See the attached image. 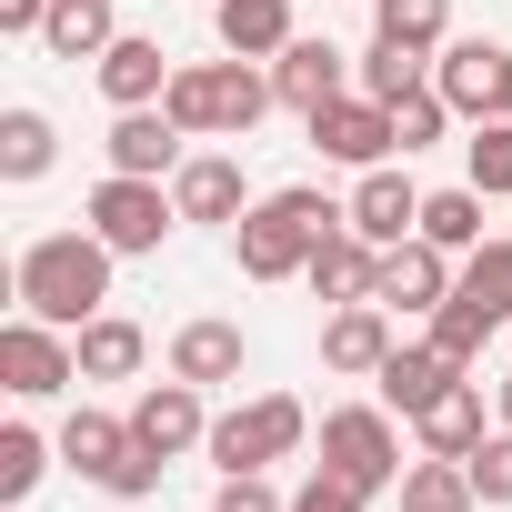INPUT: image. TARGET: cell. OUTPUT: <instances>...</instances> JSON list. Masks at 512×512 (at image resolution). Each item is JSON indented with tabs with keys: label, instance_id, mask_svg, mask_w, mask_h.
<instances>
[{
	"label": "cell",
	"instance_id": "cell-1",
	"mask_svg": "<svg viewBox=\"0 0 512 512\" xmlns=\"http://www.w3.org/2000/svg\"><path fill=\"white\" fill-rule=\"evenodd\" d=\"M111 262L121 251L81 221V231H41L31 251H21V272H11V292H21V312H41V322H61V332H81L101 302H111Z\"/></svg>",
	"mask_w": 512,
	"mask_h": 512
},
{
	"label": "cell",
	"instance_id": "cell-2",
	"mask_svg": "<svg viewBox=\"0 0 512 512\" xmlns=\"http://www.w3.org/2000/svg\"><path fill=\"white\" fill-rule=\"evenodd\" d=\"M352 211L342 201H322L312 181H292V191H262L241 221H231V262H241V282H292L312 251H322V231H342Z\"/></svg>",
	"mask_w": 512,
	"mask_h": 512
},
{
	"label": "cell",
	"instance_id": "cell-3",
	"mask_svg": "<svg viewBox=\"0 0 512 512\" xmlns=\"http://www.w3.org/2000/svg\"><path fill=\"white\" fill-rule=\"evenodd\" d=\"M272 101H282L272 71H251V61H181L171 91H161V111H171L191 141H251Z\"/></svg>",
	"mask_w": 512,
	"mask_h": 512
},
{
	"label": "cell",
	"instance_id": "cell-4",
	"mask_svg": "<svg viewBox=\"0 0 512 512\" xmlns=\"http://www.w3.org/2000/svg\"><path fill=\"white\" fill-rule=\"evenodd\" d=\"M512 322V241H482V251H462V272H452V302L432 312V342L472 372L482 362V342Z\"/></svg>",
	"mask_w": 512,
	"mask_h": 512
},
{
	"label": "cell",
	"instance_id": "cell-5",
	"mask_svg": "<svg viewBox=\"0 0 512 512\" xmlns=\"http://www.w3.org/2000/svg\"><path fill=\"white\" fill-rule=\"evenodd\" d=\"M302 432H312V412L292 402V392H251V402H231L221 422H211V462L221 472H272V462H292L302 452Z\"/></svg>",
	"mask_w": 512,
	"mask_h": 512
},
{
	"label": "cell",
	"instance_id": "cell-6",
	"mask_svg": "<svg viewBox=\"0 0 512 512\" xmlns=\"http://www.w3.org/2000/svg\"><path fill=\"white\" fill-rule=\"evenodd\" d=\"M81 221L121 251V262H141V251H161L171 241V221H181V201H171V181H141V171H101V191L81 201Z\"/></svg>",
	"mask_w": 512,
	"mask_h": 512
},
{
	"label": "cell",
	"instance_id": "cell-7",
	"mask_svg": "<svg viewBox=\"0 0 512 512\" xmlns=\"http://www.w3.org/2000/svg\"><path fill=\"white\" fill-rule=\"evenodd\" d=\"M322 462L362 492H392L402 482V432H392V402H342L322 412Z\"/></svg>",
	"mask_w": 512,
	"mask_h": 512
},
{
	"label": "cell",
	"instance_id": "cell-8",
	"mask_svg": "<svg viewBox=\"0 0 512 512\" xmlns=\"http://www.w3.org/2000/svg\"><path fill=\"white\" fill-rule=\"evenodd\" d=\"M0 382H11L21 402H51V392H71V382H81V352H71V332H61V322H41V312H11V322H0Z\"/></svg>",
	"mask_w": 512,
	"mask_h": 512
},
{
	"label": "cell",
	"instance_id": "cell-9",
	"mask_svg": "<svg viewBox=\"0 0 512 512\" xmlns=\"http://www.w3.org/2000/svg\"><path fill=\"white\" fill-rule=\"evenodd\" d=\"M452 272H462L452 251L412 231V241H392V251H382V272H372V302H382V312H442V302H452Z\"/></svg>",
	"mask_w": 512,
	"mask_h": 512
},
{
	"label": "cell",
	"instance_id": "cell-10",
	"mask_svg": "<svg viewBox=\"0 0 512 512\" xmlns=\"http://www.w3.org/2000/svg\"><path fill=\"white\" fill-rule=\"evenodd\" d=\"M312 141H322V161H352V171H372V161L402 151V141H392V101H372V91L322 101V111H312Z\"/></svg>",
	"mask_w": 512,
	"mask_h": 512
},
{
	"label": "cell",
	"instance_id": "cell-11",
	"mask_svg": "<svg viewBox=\"0 0 512 512\" xmlns=\"http://www.w3.org/2000/svg\"><path fill=\"white\" fill-rule=\"evenodd\" d=\"M171 71H181V61H171L151 31H121V41L91 61V81H101V101H111V111H151V101L171 91Z\"/></svg>",
	"mask_w": 512,
	"mask_h": 512
},
{
	"label": "cell",
	"instance_id": "cell-12",
	"mask_svg": "<svg viewBox=\"0 0 512 512\" xmlns=\"http://www.w3.org/2000/svg\"><path fill=\"white\" fill-rule=\"evenodd\" d=\"M352 231L372 241V251H392V241H412L422 231V191H412V171H392V161H372L362 181H352Z\"/></svg>",
	"mask_w": 512,
	"mask_h": 512
},
{
	"label": "cell",
	"instance_id": "cell-13",
	"mask_svg": "<svg viewBox=\"0 0 512 512\" xmlns=\"http://www.w3.org/2000/svg\"><path fill=\"white\" fill-rule=\"evenodd\" d=\"M432 91L452 101V121H492L502 111V51L492 41H442L432 51Z\"/></svg>",
	"mask_w": 512,
	"mask_h": 512
},
{
	"label": "cell",
	"instance_id": "cell-14",
	"mask_svg": "<svg viewBox=\"0 0 512 512\" xmlns=\"http://www.w3.org/2000/svg\"><path fill=\"white\" fill-rule=\"evenodd\" d=\"M452 382H462V362H452L442 342H392V362L372 372V392H382V402H392L402 422H422V412H432V402H442Z\"/></svg>",
	"mask_w": 512,
	"mask_h": 512
},
{
	"label": "cell",
	"instance_id": "cell-15",
	"mask_svg": "<svg viewBox=\"0 0 512 512\" xmlns=\"http://www.w3.org/2000/svg\"><path fill=\"white\" fill-rule=\"evenodd\" d=\"M181 141H191V131H181V121H171V111H161V101H151V111H121V121H111V141H101V151H111V171H141V181H171V171H181V161H191V151H181Z\"/></svg>",
	"mask_w": 512,
	"mask_h": 512
},
{
	"label": "cell",
	"instance_id": "cell-16",
	"mask_svg": "<svg viewBox=\"0 0 512 512\" xmlns=\"http://www.w3.org/2000/svg\"><path fill=\"white\" fill-rule=\"evenodd\" d=\"M382 362H392V312H382V302H342V312L322 322V372L372 382Z\"/></svg>",
	"mask_w": 512,
	"mask_h": 512
},
{
	"label": "cell",
	"instance_id": "cell-17",
	"mask_svg": "<svg viewBox=\"0 0 512 512\" xmlns=\"http://www.w3.org/2000/svg\"><path fill=\"white\" fill-rule=\"evenodd\" d=\"M131 432H141V442H151L161 462H171V452H191V442H211V412H201V382H181V372H171V382H151V392L131 402Z\"/></svg>",
	"mask_w": 512,
	"mask_h": 512
},
{
	"label": "cell",
	"instance_id": "cell-18",
	"mask_svg": "<svg viewBox=\"0 0 512 512\" xmlns=\"http://www.w3.org/2000/svg\"><path fill=\"white\" fill-rule=\"evenodd\" d=\"M211 31L231 61H282L302 31H292V0H211Z\"/></svg>",
	"mask_w": 512,
	"mask_h": 512
},
{
	"label": "cell",
	"instance_id": "cell-19",
	"mask_svg": "<svg viewBox=\"0 0 512 512\" xmlns=\"http://www.w3.org/2000/svg\"><path fill=\"white\" fill-rule=\"evenodd\" d=\"M171 201H181V221H241V211H251L231 151H191V161L171 171Z\"/></svg>",
	"mask_w": 512,
	"mask_h": 512
},
{
	"label": "cell",
	"instance_id": "cell-20",
	"mask_svg": "<svg viewBox=\"0 0 512 512\" xmlns=\"http://www.w3.org/2000/svg\"><path fill=\"white\" fill-rule=\"evenodd\" d=\"M372 272H382V251H372L352 221H342V231H322V251L302 262V282H312L332 312H342V302H372Z\"/></svg>",
	"mask_w": 512,
	"mask_h": 512
},
{
	"label": "cell",
	"instance_id": "cell-21",
	"mask_svg": "<svg viewBox=\"0 0 512 512\" xmlns=\"http://www.w3.org/2000/svg\"><path fill=\"white\" fill-rule=\"evenodd\" d=\"M342 71H352V51H332V41H292L282 61H272V91H282V111H322V101H342Z\"/></svg>",
	"mask_w": 512,
	"mask_h": 512
},
{
	"label": "cell",
	"instance_id": "cell-22",
	"mask_svg": "<svg viewBox=\"0 0 512 512\" xmlns=\"http://www.w3.org/2000/svg\"><path fill=\"white\" fill-rule=\"evenodd\" d=\"M71 352H81V382H131L141 352H151V332H141L131 312H91V322L71 332Z\"/></svg>",
	"mask_w": 512,
	"mask_h": 512
},
{
	"label": "cell",
	"instance_id": "cell-23",
	"mask_svg": "<svg viewBox=\"0 0 512 512\" xmlns=\"http://www.w3.org/2000/svg\"><path fill=\"white\" fill-rule=\"evenodd\" d=\"M241 362H251V342H241V322H181L171 332V372L181 382H241Z\"/></svg>",
	"mask_w": 512,
	"mask_h": 512
},
{
	"label": "cell",
	"instance_id": "cell-24",
	"mask_svg": "<svg viewBox=\"0 0 512 512\" xmlns=\"http://www.w3.org/2000/svg\"><path fill=\"white\" fill-rule=\"evenodd\" d=\"M412 432H422V452H442V462H472V452L492 442V432H482V382L462 372V382H452V392H442V402H432Z\"/></svg>",
	"mask_w": 512,
	"mask_h": 512
},
{
	"label": "cell",
	"instance_id": "cell-25",
	"mask_svg": "<svg viewBox=\"0 0 512 512\" xmlns=\"http://www.w3.org/2000/svg\"><path fill=\"white\" fill-rule=\"evenodd\" d=\"M121 41V11L111 0H51V21H41V51L51 61H101Z\"/></svg>",
	"mask_w": 512,
	"mask_h": 512
},
{
	"label": "cell",
	"instance_id": "cell-26",
	"mask_svg": "<svg viewBox=\"0 0 512 512\" xmlns=\"http://www.w3.org/2000/svg\"><path fill=\"white\" fill-rule=\"evenodd\" d=\"M61 161V131H51V111H31V101H11V111H0V181H41Z\"/></svg>",
	"mask_w": 512,
	"mask_h": 512
},
{
	"label": "cell",
	"instance_id": "cell-27",
	"mask_svg": "<svg viewBox=\"0 0 512 512\" xmlns=\"http://www.w3.org/2000/svg\"><path fill=\"white\" fill-rule=\"evenodd\" d=\"M402 512H482V492H472V462H442V452H422V462H402Z\"/></svg>",
	"mask_w": 512,
	"mask_h": 512
},
{
	"label": "cell",
	"instance_id": "cell-28",
	"mask_svg": "<svg viewBox=\"0 0 512 512\" xmlns=\"http://www.w3.org/2000/svg\"><path fill=\"white\" fill-rule=\"evenodd\" d=\"M121 452H131V422H111V412H91V402L61 422V462H71L81 482H111V462H121Z\"/></svg>",
	"mask_w": 512,
	"mask_h": 512
},
{
	"label": "cell",
	"instance_id": "cell-29",
	"mask_svg": "<svg viewBox=\"0 0 512 512\" xmlns=\"http://www.w3.org/2000/svg\"><path fill=\"white\" fill-rule=\"evenodd\" d=\"M422 241H442L452 262H462V251H482V191H472V181L422 191Z\"/></svg>",
	"mask_w": 512,
	"mask_h": 512
},
{
	"label": "cell",
	"instance_id": "cell-30",
	"mask_svg": "<svg viewBox=\"0 0 512 512\" xmlns=\"http://www.w3.org/2000/svg\"><path fill=\"white\" fill-rule=\"evenodd\" d=\"M372 31H382V41H402V51H422V61H432V51H442V41H452V0H372Z\"/></svg>",
	"mask_w": 512,
	"mask_h": 512
},
{
	"label": "cell",
	"instance_id": "cell-31",
	"mask_svg": "<svg viewBox=\"0 0 512 512\" xmlns=\"http://www.w3.org/2000/svg\"><path fill=\"white\" fill-rule=\"evenodd\" d=\"M462 181H472L482 201H512V121H502V111L472 121V141H462Z\"/></svg>",
	"mask_w": 512,
	"mask_h": 512
},
{
	"label": "cell",
	"instance_id": "cell-32",
	"mask_svg": "<svg viewBox=\"0 0 512 512\" xmlns=\"http://www.w3.org/2000/svg\"><path fill=\"white\" fill-rule=\"evenodd\" d=\"M352 71H362V91H372V101H402V91H422V81H432V61H422V51H402V41H382V31H372V51H362Z\"/></svg>",
	"mask_w": 512,
	"mask_h": 512
},
{
	"label": "cell",
	"instance_id": "cell-33",
	"mask_svg": "<svg viewBox=\"0 0 512 512\" xmlns=\"http://www.w3.org/2000/svg\"><path fill=\"white\" fill-rule=\"evenodd\" d=\"M51 452H61V442H41L31 422L0 432V502H31V492H41V472H51Z\"/></svg>",
	"mask_w": 512,
	"mask_h": 512
},
{
	"label": "cell",
	"instance_id": "cell-34",
	"mask_svg": "<svg viewBox=\"0 0 512 512\" xmlns=\"http://www.w3.org/2000/svg\"><path fill=\"white\" fill-rule=\"evenodd\" d=\"M442 131H452V101H442V91H432V81H422V91H402V101H392V141H402V161H412V151H432V141H442Z\"/></svg>",
	"mask_w": 512,
	"mask_h": 512
},
{
	"label": "cell",
	"instance_id": "cell-35",
	"mask_svg": "<svg viewBox=\"0 0 512 512\" xmlns=\"http://www.w3.org/2000/svg\"><path fill=\"white\" fill-rule=\"evenodd\" d=\"M101 492H111V502H151V492H161V452L131 432V452L111 462V482H101Z\"/></svg>",
	"mask_w": 512,
	"mask_h": 512
},
{
	"label": "cell",
	"instance_id": "cell-36",
	"mask_svg": "<svg viewBox=\"0 0 512 512\" xmlns=\"http://www.w3.org/2000/svg\"><path fill=\"white\" fill-rule=\"evenodd\" d=\"M472 492H482L492 512H512V432H492V442L472 452Z\"/></svg>",
	"mask_w": 512,
	"mask_h": 512
},
{
	"label": "cell",
	"instance_id": "cell-37",
	"mask_svg": "<svg viewBox=\"0 0 512 512\" xmlns=\"http://www.w3.org/2000/svg\"><path fill=\"white\" fill-rule=\"evenodd\" d=\"M362 502H372V492H362V482H342L332 462H312V482L292 492V512H362Z\"/></svg>",
	"mask_w": 512,
	"mask_h": 512
},
{
	"label": "cell",
	"instance_id": "cell-38",
	"mask_svg": "<svg viewBox=\"0 0 512 512\" xmlns=\"http://www.w3.org/2000/svg\"><path fill=\"white\" fill-rule=\"evenodd\" d=\"M211 512H292L262 472H221V492H211Z\"/></svg>",
	"mask_w": 512,
	"mask_h": 512
},
{
	"label": "cell",
	"instance_id": "cell-39",
	"mask_svg": "<svg viewBox=\"0 0 512 512\" xmlns=\"http://www.w3.org/2000/svg\"><path fill=\"white\" fill-rule=\"evenodd\" d=\"M41 21H51V0H0V31L11 41H41Z\"/></svg>",
	"mask_w": 512,
	"mask_h": 512
},
{
	"label": "cell",
	"instance_id": "cell-40",
	"mask_svg": "<svg viewBox=\"0 0 512 512\" xmlns=\"http://www.w3.org/2000/svg\"><path fill=\"white\" fill-rule=\"evenodd\" d=\"M492 402H502V432H512V372H502V382H492Z\"/></svg>",
	"mask_w": 512,
	"mask_h": 512
},
{
	"label": "cell",
	"instance_id": "cell-41",
	"mask_svg": "<svg viewBox=\"0 0 512 512\" xmlns=\"http://www.w3.org/2000/svg\"><path fill=\"white\" fill-rule=\"evenodd\" d=\"M502 121H512V51H502Z\"/></svg>",
	"mask_w": 512,
	"mask_h": 512
}]
</instances>
